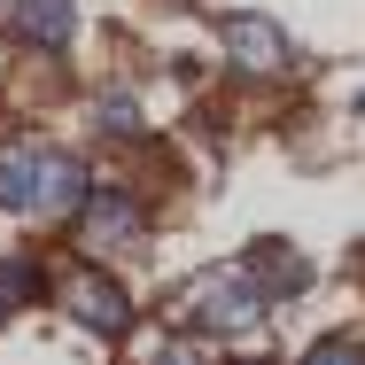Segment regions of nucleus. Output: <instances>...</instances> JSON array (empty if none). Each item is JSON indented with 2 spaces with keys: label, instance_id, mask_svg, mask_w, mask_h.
I'll use <instances>...</instances> for the list:
<instances>
[{
  "label": "nucleus",
  "instance_id": "1",
  "mask_svg": "<svg viewBox=\"0 0 365 365\" xmlns=\"http://www.w3.org/2000/svg\"><path fill=\"white\" fill-rule=\"evenodd\" d=\"M272 311V288L257 264H218V272H195L187 280V319L210 327V334H257Z\"/></svg>",
  "mask_w": 365,
  "mask_h": 365
},
{
  "label": "nucleus",
  "instance_id": "2",
  "mask_svg": "<svg viewBox=\"0 0 365 365\" xmlns=\"http://www.w3.org/2000/svg\"><path fill=\"white\" fill-rule=\"evenodd\" d=\"M55 295H63V311H71L78 327H93V334H125L133 327V295L117 288L109 272H93V264H71Z\"/></svg>",
  "mask_w": 365,
  "mask_h": 365
},
{
  "label": "nucleus",
  "instance_id": "3",
  "mask_svg": "<svg viewBox=\"0 0 365 365\" xmlns=\"http://www.w3.org/2000/svg\"><path fill=\"white\" fill-rule=\"evenodd\" d=\"M47 140H8L0 148V210H39L47 195Z\"/></svg>",
  "mask_w": 365,
  "mask_h": 365
},
{
  "label": "nucleus",
  "instance_id": "4",
  "mask_svg": "<svg viewBox=\"0 0 365 365\" xmlns=\"http://www.w3.org/2000/svg\"><path fill=\"white\" fill-rule=\"evenodd\" d=\"M78 225H86L93 249H133V241H140V202H133L125 187H93L86 210H78Z\"/></svg>",
  "mask_w": 365,
  "mask_h": 365
},
{
  "label": "nucleus",
  "instance_id": "5",
  "mask_svg": "<svg viewBox=\"0 0 365 365\" xmlns=\"http://www.w3.org/2000/svg\"><path fill=\"white\" fill-rule=\"evenodd\" d=\"M225 55H233L241 71H257V78L288 71V39H280V24H264V16H225Z\"/></svg>",
  "mask_w": 365,
  "mask_h": 365
},
{
  "label": "nucleus",
  "instance_id": "6",
  "mask_svg": "<svg viewBox=\"0 0 365 365\" xmlns=\"http://www.w3.org/2000/svg\"><path fill=\"white\" fill-rule=\"evenodd\" d=\"M8 24H16L31 47H71V31H78V0H8Z\"/></svg>",
  "mask_w": 365,
  "mask_h": 365
},
{
  "label": "nucleus",
  "instance_id": "7",
  "mask_svg": "<svg viewBox=\"0 0 365 365\" xmlns=\"http://www.w3.org/2000/svg\"><path fill=\"white\" fill-rule=\"evenodd\" d=\"M303 365H365V342L358 334H327V342H311Z\"/></svg>",
  "mask_w": 365,
  "mask_h": 365
},
{
  "label": "nucleus",
  "instance_id": "8",
  "mask_svg": "<svg viewBox=\"0 0 365 365\" xmlns=\"http://www.w3.org/2000/svg\"><path fill=\"white\" fill-rule=\"evenodd\" d=\"M101 125H109V133H140L148 117H140V101H133V93H109V101H101Z\"/></svg>",
  "mask_w": 365,
  "mask_h": 365
},
{
  "label": "nucleus",
  "instance_id": "9",
  "mask_svg": "<svg viewBox=\"0 0 365 365\" xmlns=\"http://www.w3.org/2000/svg\"><path fill=\"white\" fill-rule=\"evenodd\" d=\"M31 288H39V280H31V264H0V319H8Z\"/></svg>",
  "mask_w": 365,
  "mask_h": 365
},
{
  "label": "nucleus",
  "instance_id": "10",
  "mask_svg": "<svg viewBox=\"0 0 365 365\" xmlns=\"http://www.w3.org/2000/svg\"><path fill=\"white\" fill-rule=\"evenodd\" d=\"M155 365H210V350H202V342H187V334H171V342L155 350Z\"/></svg>",
  "mask_w": 365,
  "mask_h": 365
}]
</instances>
